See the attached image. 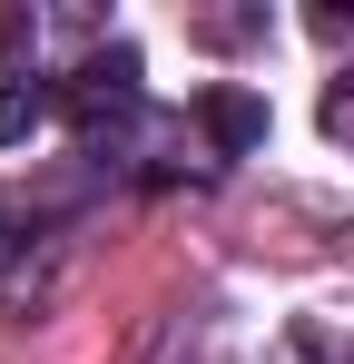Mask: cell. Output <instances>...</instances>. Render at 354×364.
Returning <instances> with one entry per match:
<instances>
[{"label": "cell", "instance_id": "cell-1", "mask_svg": "<svg viewBox=\"0 0 354 364\" xmlns=\"http://www.w3.org/2000/svg\"><path fill=\"white\" fill-rule=\"evenodd\" d=\"M207 138H217L227 158H246V148L266 138V99H256V89H207Z\"/></svg>", "mask_w": 354, "mask_h": 364}, {"label": "cell", "instance_id": "cell-2", "mask_svg": "<svg viewBox=\"0 0 354 364\" xmlns=\"http://www.w3.org/2000/svg\"><path fill=\"white\" fill-rule=\"evenodd\" d=\"M30 128H40V89L0 79V138H30Z\"/></svg>", "mask_w": 354, "mask_h": 364}]
</instances>
